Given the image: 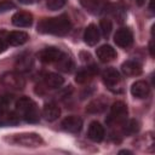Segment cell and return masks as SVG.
I'll use <instances>...</instances> for the list:
<instances>
[{
	"instance_id": "30",
	"label": "cell",
	"mask_w": 155,
	"mask_h": 155,
	"mask_svg": "<svg viewBox=\"0 0 155 155\" xmlns=\"http://www.w3.org/2000/svg\"><path fill=\"white\" fill-rule=\"evenodd\" d=\"M82 4L88 10H97L99 8V0H82Z\"/></svg>"
},
{
	"instance_id": "20",
	"label": "cell",
	"mask_w": 155,
	"mask_h": 155,
	"mask_svg": "<svg viewBox=\"0 0 155 155\" xmlns=\"http://www.w3.org/2000/svg\"><path fill=\"white\" fill-rule=\"evenodd\" d=\"M44 82L48 88H59L64 84V79L57 73H46L44 75Z\"/></svg>"
},
{
	"instance_id": "24",
	"label": "cell",
	"mask_w": 155,
	"mask_h": 155,
	"mask_svg": "<svg viewBox=\"0 0 155 155\" xmlns=\"http://www.w3.org/2000/svg\"><path fill=\"white\" fill-rule=\"evenodd\" d=\"M124 128H122V132L127 136L130 134H134L138 132L139 130V122L137 120H128V121H124Z\"/></svg>"
},
{
	"instance_id": "1",
	"label": "cell",
	"mask_w": 155,
	"mask_h": 155,
	"mask_svg": "<svg viewBox=\"0 0 155 155\" xmlns=\"http://www.w3.org/2000/svg\"><path fill=\"white\" fill-rule=\"evenodd\" d=\"M70 29L71 23L65 15L52 18H45L38 25V30L40 33L52 35H65L70 31Z\"/></svg>"
},
{
	"instance_id": "4",
	"label": "cell",
	"mask_w": 155,
	"mask_h": 155,
	"mask_svg": "<svg viewBox=\"0 0 155 155\" xmlns=\"http://www.w3.org/2000/svg\"><path fill=\"white\" fill-rule=\"evenodd\" d=\"M11 143L21 145V147H28V148H35L40 147L44 140L38 133H19V134H13L10 139Z\"/></svg>"
},
{
	"instance_id": "2",
	"label": "cell",
	"mask_w": 155,
	"mask_h": 155,
	"mask_svg": "<svg viewBox=\"0 0 155 155\" xmlns=\"http://www.w3.org/2000/svg\"><path fill=\"white\" fill-rule=\"evenodd\" d=\"M16 113L27 122L39 121V111L36 104L28 97H22L16 102Z\"/></svg>"
},
{
	"instance_id": "5",
	"label": "cell",
	"mask_w": 155,
	"mask_h": 155,
	"mask_svg": "<svg viewBox=\"0 0 155 155\" xmlns=\"http://www.w3.org/2000/svg\"><path fill=\"white\" fill-rule=\"evenodd\" d=\"M127 117V107L124 102L117 101L115 102L110 108V115L107 120L108 124L116 125V124H124V121Z\"/></svg>"
},
{
	"instance_id": "10",
	"label": "cell",
	"mask_w": 155,
	"mask_h": 155,
	"mask_svg": "<svg viewBox=\"0 0 155 155\" xmlns=\"http://www.w3.org/2000/svg\"><path fill=\"white\" fill-rule=\"evenodd\" d=\"M62 127L63 130L70 132V133H78L82 128V119L75 115L68 116L62 121Z\"/></svg>"
},
{
	"instance_id": "14",
	"label": "cell",
	"mask_w": 155,
	"mask_h": 155,
	"mask_svg": "<svg viewBox=\"0 0 155 155\" xmlns=\"http://www.w3.org/2000/svg\"><path fill=\"white\" fill-rule=\"evenodd\" d=\"M98 73V68L96 65H88L81 70H79L76 73V76H75V81L78 84H86L96 74Z\"/></svg>"
},
{
	"instance_id": "26",
	"label": "cell",
	"mask_w": 155,
	"mask_h": 155,
	"mask_svg": "<svg viewBox=\"0 0 155 155\" xmlns=\"http://www.w3.org/2000/svg\"><path fill=\"white\" fill-rule=\"evenodd\" d=\"M111 29H113V23H111L110 19H108V18L101 19V22H99V30H101V33H102V35L104 38H108L110 35Z\"/></svg>"
},
{
	"instance_id": "33",
	"label": "cell",
	"mask_w": 155,
	"mask_h": 155,
	"mask_svg": "<svg viewBox=\"0 0 155 155\" xmlns=\"http://www.w3.org/2000/svg\"><path fill=\"white\" fill-rule=\"evenodd\" d=\"M119 154H132V153L128 150H121V151H119Z\"/></svg>"
},
{
	"instance_id": "17",
	"label": "cell",
	"mask_w": 155,
	"mask_h": 155,
	"mask_svg": "<svg viewBox=\"0 0 155 155\" xmlns=\"http://www.w3.org/2000/svg\"><path fill=\"white\" fill-rule=\"evenodd\" d=\"M96 53H97L98 59L101 62H103V63L110 62V61H113L116 57V51L110 45H102L101 47L97 48V52Z\"/></svg>"
},
{
	"instance_id": "32",
	"label": "cell",
	"mask_w": 155,
	"mask_h": 155,
	"mask_svg": "<svg viewBox=\"0 0 155 155\" xmlns=\"http://www.w3.org/2000/svg\"><path fill=\"white\" fill-rule=\"evenodd\" d=\"M136 2H137V5H139V6H142L144 2H145V0H136Z\"/></svg>"
},
{
	"instance_id": "9",
	"label": "cell",
	"mask_w": 155,
	"mask_h": 155,
	"mask_svg": "<svg viewBox=\"0 0 155 155\" xmlns=\"http://www.w3.org/2000/svg\"><path fill=\"white\" fill-rule=\"evenodd\" d=\"M33 64H34L33 56L30 53H23L17 58V61L15 63V67H16V70L18 73L23 74V73L30 71L31 68H33Z\"/></svg>"
},
{
	"instance_id": "11",
	"label": "cell",
	"mask_w": 155,
	"mask_h": 155,
	"mask_svg": "<svg viewBox=\"0 0 155 155\" xmlns=\"http://www.w3.org/2000/svg\"><path fill=\"white\" fill-rule=\"evenodd\" d=\"M131 93H132L133 97L139 98V99L147 98L149 96V93H150V86H149V84L147 81L138 80L134 84H132V86H131Z\"/></svg>"
},
{
	"instance_id": "15",
	"label": "cell",
	"mask_w": 155,
	"mask_h": 155,
	"mask_svg": "<svg viewBox=\"0 0 155 155\" xmlns=\"http://www.w3.org/2000/svg\"><path fill=\"white\" fill-rule=\"evenodd\" d=\"M99 38H101V33H99V29L97 28V25L90 24L86 27L85 33H84V40L87 45L94 46L99 41Z\"/></svg>"
},
{
	"instance_id": "18",
	"label": "cell",
	"mask_w": 155,
	"mask_h": 155,
	"mask_svg": "<svg viewBox=\"0 0 155 155\" xmlns=\"http://www.w3.org/2000/svg\"><path fill=\"white\" fill-rule=\"evenodd\" d=\"M61 115V108L53 103V102H50V103H46L44 105V109H42V116L45 117V120L47 121H54L59 117Z\"/></svg>"
},
{
	"instance_id": "22",
	"label": "cell",
	"mask_w": 155,
	"mask_h": 155,
	"mask_svg": "<svg viewBox=\"0 0 155 155\" xmlns=\"http://www.w3.org/2000/svg\"><path fill=\"white\" fill-rule=\"evenodd\" d=\"M54 64H56L57 69H59L61 71H64V73H69V71H71V69H73V67H74L71 58H70L69 56L64 54V53L61 56V58H59Z\"/></svg>"
},
{
	"instance_id": "7",
	"label": "cell",
	"mask_w": 155,
	"mask_h": 155,
	"mask_svg": "<svg viewBox=\"0 0 155 155\" xmlns=\"http://www.w3.org/2000/svg\"><path fill=\"white\" fill-rule=\"evenodd\" d=\"M63 54V52L59 48L56 47H46L42 51L39 52L38 57L40 59V62L45 63V64H51V63H56L61 56Z\"/></svg>"
},
{
	"instance_id": "31",
	"label": "cell",
	"mask_w": 155,
	"mask_h": 155,
	"mask_svg": "<svg viewBox=\"0 0 155 155\" xmlns=\"http://www.w3.org/2000/svg\"><path fill=\"white\" fill-rule=\"evenodd\" d=\"M21 4H23V5H30V4H33L35 0H18Z\"/></svg>"
},
{
	"instance_id": "12",
	"label": "cell",
	"mask_w": 155,
	"mask_h": 155,
	"mask_svg": "<svg viewBox=\"0 0 155 155\" xmlns=\"http://www.w3.org/2000/svg\"><path fill=\"white\" fill-rule=\"evenodd\" d=\"M12 24L19 28H28L33 24V16L29 12L18 11L12 16Z\"/></svg>"
},
{
	"instance_id": "13",
	"label": "cell",
	"mask_w": 155,
	"mask_h": 155,
	"mask_svg": "<svg viewBox=\"0 0 155 155\" xmlns=\"http://www.w3.org/2000/svg\"><path fill=\"white\" fill-rule=\"evenodd\" d=\"M87 134H88V138L91 140H93V142H102L104 139L105 131H104V127L98 121H93L88 126Z\"/></svg>"
},
{
	"instance_id": "25",
	"label": "cell",
	"mask_w": 155,
	"mask_h": 155,
	"mask_svg": "<svg viewBox=\"0 0 155 155\" xmlns=\"http://www.w3.org/2000/svg\"><path fill=\"white\" fill-rule=\"evenodd\" d=\"M11 103H12L11 96H1L0 97V117H4L8 113Z\"/></svg>"
},
{
	"instance_id": "3",
	"label": "cell",
	"mask_w": 155,
	"mask_h": 155,
	"mask_svg": "<svg viewBox=\"0 0 155 155\" xmlns=\"http://www.w3.org/2000/svg\"><path fill=\"white\" fill-rule=\"evenodd\" d=\"M0 82L2 86L10 90H23L25 86V79L18 71H6L0 76Z\"/></svg>"
},
{
	"instance_id": "6",
	"label": "cell",
	"mask_w": 155,
	"mask_h": 155,
	"mask_svg": "<svg viewBox=\"0 0 155 155\" xmlns=\"http://www.w3.org/2000/svg\"><path fill=\"white\" fill-rule=\"evenodd\" d=\"M114 41L117 46H120L122 48L130 47L133 42V34H132L131 29H128V28L119 29L114 35Z\"/></svg>"
},
{
	"instance_id": "29",
	"label": "cell",
	"mask_w": 155,
	"mask_h": 155,
	"mask_svg": "<svg viewBox=\"0 0 155 155\" xmlns=\"http://www.w3.org/2000/svg\"><path fill=\"white\" fill-rule=\"evenodd\" d=\"M11 8H15V4L10 0H1L0 1V13L6 12Z\"/></svg>"
},
{
	"instance_id": "21",
	"label": "cell",
	"mask_w": 155,
	"mask_h": 155,
	"mask_svg": "<svg viewBox=\"0 0 155 155\" xmlns=\"http://www.w3.org/2000/svg\"><path fill=\"white\" fill-rule=\"evenodd\" d=\"M139 149L142 150H145L148 153H153L154 151V148H155V139H154V134L151 132H148L145 133L144 136H142L138 142H137Z\"/></svg>"
},
{
	"instance_id": "23",
	"label": "cell",
	"mask_w": 155,
	"mask_h": 155,
	"mask_svg": "<svg viewBox=\"0 0 155 155\" xmlns=\"http://www.w3.org/2000/svg\"><path fill=\"white\" fill-rule=\"evenodd\" d=\"M105 107H107V103H105L103 99L98 98V99L92 101V102L88 104V107H87V111H88V113H92V114L102 113V111L105 109Z\"/></svg>"
},
{
	"instance_id": "16",
	"label": "cell",
	"mask_w": 155,
	"mask_h": 155,
	"mask_svg": "<svg viewBox=\"0 0 155 155\" xmlns=\"http://www.w3.org/2000/svg\"><path fill=\"white\" fill-rule=\"evenodd\" d=\"M121 71L127 76H137L142 73V65L139 62L130 59V61H126L122 63Z\"/></svg>"
},
{
	"instance_id": "8",
	"label": "cell",
	"mask_w": 155,
	"mask_h": 155,
	"mask_svg": "<svg viewBox=\"0 0 155 155\" xmlns=\"http://www.w3.org/2000/svg\"><path fill=\"white\" fill-rule=\"evenodd\" d=\"M102 79L109 88H113L121 82V75L115 68H105L102 73Z\"/></svg>"
},
{
	"instance_id": "28",
	"label": "cell",
	"mask_w": 155,
	"mask_h": 155,
	"mask_svg": "<svg viewBox=\"0 0 155 155\" xmlns=\"http://www.w3.org/2000/svg\"><path fill=\"white\" fill-rule=\"evenodd\" d=\"M8 46V40H7V33L6 31H0V53L4 52Z\"/></svg>"
},
{
	"instance_id": "27",
	"label": "cell",
	"mask_w": 155,
	"mask_h": 155,
	"mask_svg": "<svg viewBox=\"0 0 155 155\" xmlns=\"http://www.w3.org/2000/svg\"><path fill=\"white\" fill-rule=\"evenodd\" d=\"M67 0H47V8L51 11H57L59 8H62L65 5Z\"/></svg>"
},
{
	"instance_id": "19",
	"label": "cell",
	"mask_w": 155,
	"mask_h": 155,
	"mask_svg": "<svg viewBox=\"0 0 155 155\" xmlns=\"http://www.w3.org/2000/svg\"><path fill=\"white\" fill-rule=\"evenodd\" d=\"M29 39V35L25 31L22 30H16V31H11L7 34V40H8V45L12 46H21L23 44H25Z\"/></svg>"
}]
</instances>
